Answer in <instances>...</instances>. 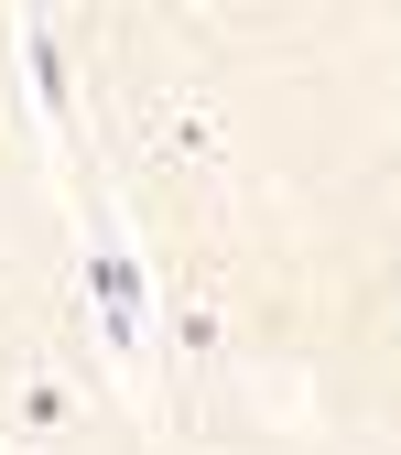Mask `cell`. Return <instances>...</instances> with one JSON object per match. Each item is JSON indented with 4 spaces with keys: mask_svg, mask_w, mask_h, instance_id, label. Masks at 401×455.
Instances as JSON below:
<instances>
[{
    "mask_svg": "<svg viewBox=\"0 0 401 455\" xmlns=\"http://www.w3.org/2000/svg\"><path fill=\"white\" fill-rule=\"evenodd\" d=\"M87 293H98L108 347H120V358H141V260L108 239V228H87Z\"/></svg>",
    "mask_w": 401,
    "mask_h": 455,
    "instance_id": "1",
    "label": "cell"
},
{
    "mask_svg": "<svg viewBox=\"0 0 401 455\" xmlns=\"http://www.w3.org/2000/svg\"><path fill=\"white\" fill-rule=\"evenodd\" d=\"M22 66H33V98H44V120H66V108H76V87H66V44H54L44 22L22 33Z\"/></svg>",
    "mask_w": 401,
    "mask_h": 455,
    "instance_id": "2",
    "label": "cell"
}]
</instances>
